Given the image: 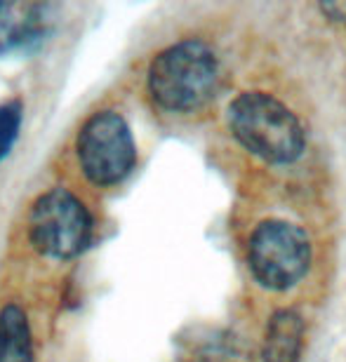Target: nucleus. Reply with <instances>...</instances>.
Instances as JSON below:
<instances>
[{"label":"nucleus","mask_w":346,"mask_h":362,"mask_svg":"<svg viewBox=\"0 0 346 362\" xmlns=\"http://www.w3.org/2000/svg\"><path fill=\"white\" fill-rule=\"evenodd\" d=\"M219 88L217 52L203 40H179L161 49L149 66V92L163 111L191 113Z\"/></svg>","instance_id":"obj_1"},{"label":"nucleus","mask_w":346,"mask_h":362,"mask_svg":"<svg viewBox=\"0 0 346 362\" xmlns=\"http://www.w3.org/2000/svg\"><path fill=\"white\" fill-rule=\"evenodd\" d=\"M231 134L252 156L271 165H290L304 153L306 132L283 101L266 92H243L226 108Z\"/></svg>","instance_id":"obj_2"},{"label":"nucleus","mask_w":346,"mask_h":362,"mask_svg":"<svg viewBox=\"0 0 346 362\" xmlns=\"http://www.w3.org/2000/svg\"><path fill=\"white\" fill-rule=\"evenodd\" d=\"M311 264V240L306 230L285 219L262 221L248 243V266L255 280L266 289L294 287Z\"/></svg>","instance_id":"obj_3"},{"label":"nucleus","mask_w":346,"mask_h":362,"mask_svg":"<svg viewBox=\"0 0 346 362\" xmlns=\"http://www.w3.org/2000/svg\"><path fill=\"white\" fill-rule=\"evenodd\" d=\"M28 238L40 255L74 259L92 243V216L74 193L52 188L38 195L28 212Z\"/></svg>","instance_id":"obj_4"},{"label":"nucleus","mask_w":346,"mask_h":362,"mask_svg":"<svg viewBox=\"0 0 346 362\" xmlns=\"http://www.w3.org/2000/svg\"><path fill=\"white\" fill-rule=\"evenodd\" d=\"M76 156L92 184L113 186L125 179L137 163V146L125 118L115 111H99L85 120Z\"/></svg>","instance_id":"obj_5"},{"label":"nucleus","mask_w":346,"mask_h":362,"mask_svg":"<svg viewBox=\"0 0 346 362\" xmlns=\"http://www.w3.org/2000/svg\"><path fill=\"white\" fill-rule=\"evenodd\" d=\"M47 10L40 3H0V57L40 42L47 33Z\"/></svg>","instance_id":"obj_6"},{"label":"nucleus","mask_w":346,"mask_h":362,"mask_svg":"<svg viewBox=\"0 0 346 362\" xmlns=\"http://www.w3.org/2000/svg\"><path fill=\"white\" fill-rule=\"evenodd\" d=\"M304 317L294 308L276 310L264 329V362H299L304 351Z\"/></svg>","instance_id":"obj_7"},{"label":"nucleus","mask_w":346,"mask_h":362,"mask_svg":"<svg viewBox=\"0 0 346 362\" xmlns=\"http://www.w3.org/2000/svg\"><path fill=\"white\" fill-rule=\"evenodd\" d=\"M0 362H33L31 327L17 303L0 310Z\"/></svg>","instance_id":"obj_8"},{"label":"nucleus","mask_w":346,"mask_h":362,"mask_svg":"<svg viewBox=\"0 0 346 362\" xmlns=\"http://www.w3.org/2000/svg\"><path fill=\"white\" fill-rule=\"evenodd\" d=\"M21 118H24V106L19 99H7L0 104V163L10 156L19 136Z\"/></svg>","instance_id":"obj_9"},{"label":"nucleus","mask_w":346,"mask_h":362,"mask_svg":"<svg viewBox=\"0 0 346 362\" xmlns=\"http://www.w3.org/2000/svg\"><path fill=\"white\" fill-rule=\"evenodd\" d=\"M321 12L337 24H346V0L344 3H321Z\"/></svg>","instance_id":"obj_10"}]
</instances>
